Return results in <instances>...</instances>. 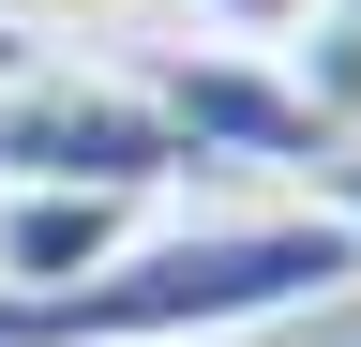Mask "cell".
I'll list each match as a JSON object with an SVG mask.
<instances>
[{
  "label": "cell",
  "mask_w": 361,
  "mask_h": 347,
  "mask_svg": "<svg viewBox=\"0 0 361 347\" xmlns=\"http://www.w3.org/2000/svg\"><path fill=\"white\" fill-rule=\"evenodd\" d=\"M316 16H331V0H180V46H211V61H286Z\"/></svg>",
  "instance_id": "cell-5"
},
{
  "label": "cell",
  "mask_w": 361,
  "mask_h": 347,
  "mask_svg": "<svg viewBox=\"0 0 361 347\" xmlns=\"http://www.w3.org/2000/svg\"><path fill=\"white\" fill-rule=\"evenodd\" d=\"M301 211H316V227L361 257V151H316V166H301Z\"/></svg>",
  "instance_id": "cell-7"
},
{
  "label": "cell",
  "mask_w": 361,
  "mask_h": 347,
  "mask_svg": "<svg viewBox=\"0 0 361 347\" xmlns=\"http://www.w3.org/2000/svg\"><path fill=\"white\" fill-rule=\"evenodd\" d=\"M286 91H301V121L331 151H361V0H331V16L286 46Z\"/></svg>",
  "instance_id": "cell-4"
},
{
  "label": "cell",
  "mask_w": 361,
  "mask_h": 347,
  "mask_svg": "<svg viewBox=\"0 0 361 347\" xmlns=\"http://www.w3.org/2000/svg\"><path fill=\"white\" fill-rule=\"evenodd\" d=\"M151 227V196H90V182H16L0 196V287H75Z\"/></svg>",
  "instance_id": "cell-3"
},
{
  "label": "cell",
  "mask_w": 361,
  "mask_h": 347,
  "mask_svg": "<svg viewBox=\"0 0 361 347\" xmlns=\"http://www.w3.org/2000/svg\"><path fill=\"white\" fill-rule=\"evenodd\" d=\"M346 287L361 257L316 211H196V227H135L75 287H0V347H256Z\"/></svg>",
  "instance_id": "cell-1"
},
{
  "label": "cell",
  "mask_w": 361,
  "mask_h": 347,
  "mask_svg": "<svg viewBox=\"0 0 361 347\" xmlns=\"http://www.w3.org/2000/svg\"><path fill=\"white\" fill-rule=\"evenodd\" d=\"M0 30H16V46H75V61H121L135 30H151V0H0Z\"/></svg>",
  "instance_id": "cell-6"
},
{
  "label": "cell",
  "mask_w": 361,
  "mask_h": 347,
  "mask_svg": "<svg viewBox=\"0 0 361 347\" xmlns=\"http://www.w3.org/2000/svg\"><path fill=\"white\" fill-rule=\"evenodd\" d=\"M16 182L166 196V182H196V136L151 106L135 61H75V46H16L0 30V196Z\"/></svg>",
  "instance_id": "cell-2"
}]
</instances>
